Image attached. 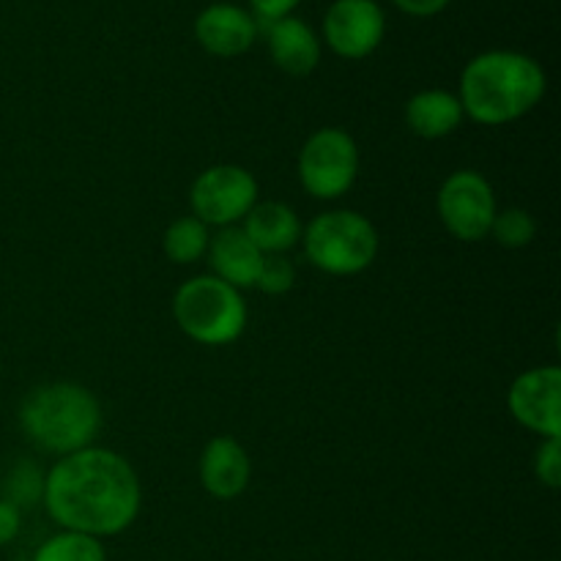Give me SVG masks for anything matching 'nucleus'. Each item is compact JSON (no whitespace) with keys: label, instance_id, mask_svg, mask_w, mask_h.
Here are the masks:
<instances>
[{"label":"nucleus","instance_id":"nucleus-1","mask_svg":"<svg viewBox=\"0 0 561 561\" xmlns=\"http://www.w3.org/2000/svg\"><path fill=\"white\" fill-rule=\"evenodd\" d=\"M42 504L60 529L104 540L135 524L142 507V488L124 455L85 447L58 458L44 474Z\"/></svg>","mask_w":561,"mask_h":561},{"label":"nucleus","instance_id":"nucleus-2","mask_svg":"<svg viewBox=\"0 0 561 561\" xmlns=\"http://www.w3.org/2000/svg\"><path fill=\"white\" fill-rule=\"evenodd\" d=\"M548 91L546 69L518 49H485L460 71V107L480 126H504L529 115Z\"/></svg>","mask_w":561,"mask_h":561},{"label":"nucleus","instance_id":"nucleus-3","mask_svg":"<svg viewBox=\"0 0 561 561\" xmlns=\"http://www.w3.org/2000/svg\"><path fill=\"white\" fill-rule=\"evenodd\" d=\"M20 427L33 447L66 458L93 447L102 431V403L82 383H42L22 400Z\"/></svg>","mask_w":561,"mask_h":561},{"label":"nucleus","instance_id":"nucleus-4","mask_svg":"<svg viewBox=\"0 0 561 561\" xmlns=\"http://www.w3.org/2000/svg\"><path fill=\"white\" fill-rule=\"evenodd\" d=\"M173 318L192 343L222 348L244 334L250 312L241 290L214 274H201L175 290Z\"/></svg>","mask_w":561,"mask_h":561},{"label":"nucleus","instance_id":"nucleus-5","mask_svg":"<svg viewBox=\"0 0 561 561\" xmlns=\"http://www.w3.org/2000/svg\"><path fill=\"white\" fill-rule=\"evenodd\" d=\"M307 261L332 277H354L373 266L378 255V230L354 208H334L310 219L301 230Z\"/></svg>","mask_w":561,"mask_h":561},{"label":"nucleus","instance_id":"nucleus-6","mask_svg":"<svg viewBox=\"0 0 561 561\" xmlns=\"http://www.w3.org/2000/svg\"><path fill=\"white\" fill-rule=\"evenodd\" d=\"M359 146L340 126L312 131L299 151V181L316 201H337L348 195L359 175Z\"/></svg>","mask_w":561,"mask_h":561},{"label":"nucleus","instance_id":"nucleus-7","mask_svg":"<svg viewBox=\"0 0 561 561\" xmlns=\"http://www.w3.org/2000/svg\"><path fill=\"white\" fill-rule=\"evenodd\" d=\"M257 195H261V186L250 170L241 164H214L192 181V217H197L208 228H236L252 211Z\"/></svg>","mask_w":561,"mask_h":561},{"label":"nucleus","instance_id":"nucleus-8","mask_svg":"<svg viewBox=\"0 0 561 561\" xmlns=\"http://www.w3.org/2000/svg\"><path fill=\"white\" fill-rule=\"evenodd\" d=\"M436 211L447 233L466 244H474L491 233L499 211L496 192L491 181L477 170H455L438 186Z\"/></svg>","mask_w":561,"mask_h":561},{"label":"nucleus","instance_id":"nucleus-9","mask_svg":"<svg viewBox=\"0 0 561 561\" xmlns=\"http://www.w3.org/2000/svg\"><path fill=\"white\" fill-rule=\"evenodd\" d=\"M323 42L337 58H370L387 36V14L378 0H334L323 14Z\"/></svg>","mask_w":561,"mask_h":561},{"label":"nucleus","instance_id":"nucleus-10","mask_svg":"<svg viewBox=\"0 0 561 561\" xmlns=\"http://www.w3.org/2000/svg\"><path fill=\"white\" fill-rule=\"evenodd\" d=\"M507 409L518 425L540 438H561V370L559 365L520 373L507 392Z\"/></svg>","mask_w":561,"mask_h":561},{"label":"nucleus","instance_id":"nucleus-11","mask_svg":"<svg viewBox=\"0 0 561 561\" xmlns=\"http://www.w3.org/2000/svg\"><path fill=\"white\" fill-rule=\"evenodd\" d=\"M195 38L214 58H239L255 44L257 20L236 3H211L195 16Z\"/></svg>","mask_w":561,"mask_h":561},{"label":"nucleus","instance_id":"nucleus-12","mask_svg":"<svg viewBox=\"0 0 561 561\" xmlns=\"http://www.w3.org/2000/svg\"><path fill=\"white\" fill-rule=\"evenodd\" d=\"M252 460L233 436H214L201 455V485L219 502H233L250 488Z\"/></svg>","mask_w":561,"mask_h":561},{"label":"nucleus","instance_id":"nucleus-13","mask_svg":"<svg viewBox=\"0 0 561 561\" xmlns=\"http://www.w3.org/2000/svg\"><path fill=\"white\" fill-rule=\"evenodd\" d=\"M266 47L274 66L290 77H307L321 64V36L310 22L299 16H285V20L268 22L266 25Z\"/></svg>","mask_w":561,"mask_h":561},{"label":"nucleus","instance_id":"nucleus-14","mask_svg":"<svg viewBox=\"0 0 561 561\" xmlns=\"http://www.w3.org/2000/svg\"><path fill=\"white\" fill-rule=\"evenodd\" d=\"M263 257L266 255L247 239V233L239 225L236 228H222L217 236H211V244H208L206 252V261L211 266L214 277L233 285L236 290L255 288Z\"/></svg>","mask_w":561,"mask_h":561},{"label":"nucleus","instance_id":"nucleus-15","mask_svg":"<svg viewBox=\"0 0 561 561\" xmlns=\"http://www.w3.org/2000/svg\"><path fill=\"white\" fill-rule=\"evenodd\" d=\"M239 228L263 255H285L301 241L305 225L288 203L257 201Z\"/></svg>","mask_w":561,"mask_h":561},{"label":"nucleus","instance_id":"nucleus-16","mask_svg":"<svg viewBox=\"0 0 561 561\" xmlns=\"http://www.w3.org/2000/svg\"><path fill=\"white\" fill-rule=\"evenodd\" d=\"M463 107H460L458 93L444 91V88H427L414 93L405 102V124L422 140H442L463 124Z\"/></svg>","mask_w":561,"mask_h":561},{"label":"nucleus","instance_id":"nucleus-17","mask_svg":"<svg viewBox=\"0 0 561 561\" xmlns=\"http://www.w3.org/2000/svg\"><path fill=\"white\" fill-rule=\"evenodd\" d=\"M211 244V228L203 225L197 217H179L168 225L162 236V250L179 266H190L206 257Z\"/></svg>","mask_w":561,"mask_h":561},{"label":"nucleus","instance_id":"nucleus-18","mask_svg":"<svg viewBox=\"0 0 561 561\" xmlns=\"http://www.w3.org/2000/svg\"><path fill=\"white\" fill-rule=\"evenodd\" d=\"M33 561H107V551L96 537L60 529L36 548Z\"/></svg>","mask_w":561,"mask_h":561},{"label":"nucleus","instance_id":"nucleus-19","mask_svg":"<svg viewBox=\"0 0 561 561\" xmlns=\"http://www.w3.org/2000/svg\"><path fill=\"white\" fill-rule=\"evenodd\" d=\"M488 236H493L496 244L507 247V250H524L535 241L537 222L526 208H504V211H496Z\"/></svg>","mask_w":561,"mask_h":561},{"label":"nucleus","instance_id":"nucleus-20","mask_svg":"<svg viewBox=\"0 0 561 561\" xmlns=\"http://www.w3.org/2000/svg\"><path fill=\"white\" fill-rule=\"evenodd\" d=\"M42 493H44V474L38 471V466L27 463H16L11 469V474L5 477V485H3V499L11 502L14 507H31L33 502H42Z\"/></svg>","mask_w":561,"mask_h":561},{"label":"nucleus","instance_id":"nucleus-21","mask_svg":"<svg viewBox=\"0 0 561 561\" xmlns=\"http://www.w3.org/2000/svg\"><path fill=\"white\" fill-rule=\"evenodd\" d=\"M296 285V266L285 255H266L263 257L261 274H257L255 288H261L268 296L288 294Z\"/></svg>","mask_w":561,"mask_h":561},{"label":"nucleus","instance_id":"nucleus-22","mask_svg":"<svg viewBox=\"0 0 561 561\" xmlns=\"http://www.w3.org/2000/svg\"><path fill=\"white\" fill-rule=\"evenodd\" d=\"M535 474L542 485L557 488L561 485V442L559 438H542V444L535 453Z\"/></svg>","mask_w":561,"mask_h":561},{"label":"nucleus","instance_id":"nucleus-23","mask_svg":"<svg viewBox=\"0 0 561 561\" xmlns=\"http://www.w3.org/2000/svg\"><path fill=\"white\" fill-rule=\"evenodd\" d=\"M301 0H250V14L261 22H277L294 14Z\"/></svg>","mask_w":561,"mask_h":561},{"label":"nucleus","instance_id":"nucleus-24","mask_svg":"<svg viewBox=\"0 0 561 561\" xmlns=\"http://www.w3.org/2000/svg\"><path fill=\"white\" fill-rule=\"evenodd\" d=\"M22 529V510L11 502L0 499V548L11 546L20 537Z\"/></svg>","mask_w":561,"mask_h":561},{"label":"nucleus","instance_id":"nucleus-25","mask_svg":"<svg viewBox=\"0 0 561 561\" xmlns=\"http://www.w3.org/2000/svg\"><path fill=\"white\" fill-rule=\"evenodd\" d=\"M403 14L416 16V20H427V16H436L447 9L453 0H392Z\"/></svg>","mask_w":561,"mask_h":561}]
</instances>
